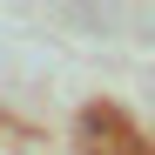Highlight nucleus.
<instances>
[{"label": "nucleus", "mask_w": 155, "mask_h": 155, "mask_svg": "<svg viewBox=\"0 0 155 155\" xmlns=\"http://www.w3.org/2000/svg\"><path fill=\"white\" fill-rule=\"evenodd\" d=\"M81 148H88V155H135V135H128L108 108H94V115L81 121Z\"/></svg>", "instance_id": "1"}]
</instances>
